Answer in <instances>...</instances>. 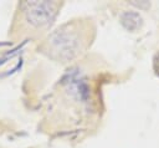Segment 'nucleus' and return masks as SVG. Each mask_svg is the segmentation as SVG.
Instances as JSON below:
<instances>
[{
  "mask_svg": "<svg viewBox=\"0 0 159 148\" xmlns=\"http://www.w3.org/2000/svg\"><path fill=\"white\" fill-rule=\"evenodd\" d=\"M76 24H68L61 29L57 30L52 35L51 39H48V49L50 56L55 57L57 60H72L75 56L78 55V51L81 52L84 41H73V40H82V37H78L75 29Z\"/></svg>",
  "mask_w": 159,
  "mask_h": 148,
  "instance_id": "f257e3e1",
  "label": "nucleus"
},
{
  "mask_svg": "<svg viewBox=\"0 0 159 148\" xmlns=\"http://www.w3.org/2000/svg\"><path fill=\"white\" fill-rule=\"evenodd\" d=\"M153 67H154L155 73L159 76V50H158V52H157L155 56H154V60H153Z\"/></svg>",
  "mask_w": 159,
  "mask_h": 148,
  "instance_id": "f03ea898",
  "label": "nucleus"
}]
</instances>
